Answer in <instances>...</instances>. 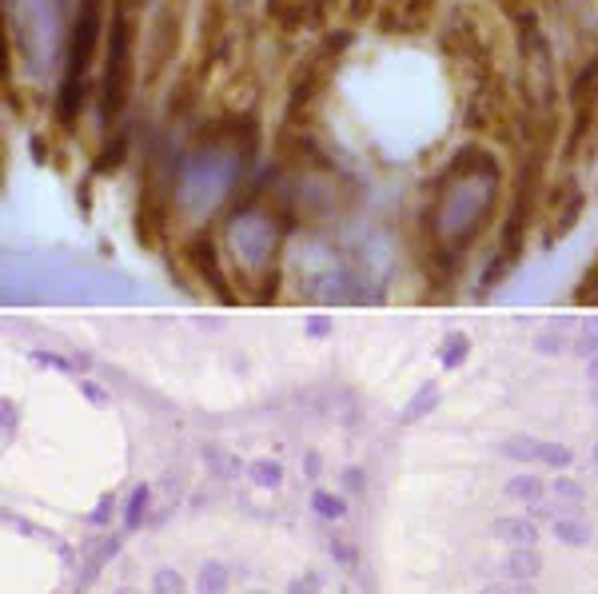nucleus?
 I'll return each mask as SVG.
<instances>
[{
  "label": "nucleus",
  "instance_id": "18",
  "mask_svg": "<svg viewBox=\"0 0 598 594\" xmlns=\"http://www.w3.org/2000/svg\"><path fill=\"white\" fill-rule=\"evenodd\" d=\"M152 594H188V583L176 567H156L152 571Z\"/></svg>",
  "mask_w": 598,
  "mask_h": 594
},
{
  "label": "nucleus",
  "instance_id": "25",
  "mask_svg": "<svg viewBox=\"0 0 598 594\" xmlns=\"http://www.w3.org/2000/svg\"><path fill=\"white\" fill-rule=\"evenodd\" d=\"M379 12V0H347V16L359 24V20H367V16H375Z\"/></svg>",
  "mask_w": 598,
  "mask_h": 594
},
{
  "label": "nucleus",
  "instance_id": "32",
  "mask_svg": "<svg viewBox=\"0 0 598 594\" xmlns=\"http://www.w3.org/2000/svg\"><path fill=\"white\" fill-rule=\"evenodd\" d=\"M116 594H140L136 587H124V591H116Z\"/></svg>",
  "mask_w": 598,
  "mask_h": 594
},
{
  "label": "nucleus",
  "instance_id": "26",
  "mask_svg": "<svg viewBox=\"0 0 598 594\" xmlns=\"http://www.w3.org/2000/svg\"><path fill=\"white\" fill-rule=\"evenodd\" d=\"M327 551H331V559H335L339 567H347V571L355 567V551H351L343 539H331V547H327Z\"/></svg>",
  "mask_w": 598,
  "mask_h": 594
},
{
  "label": "nucleus",
  "instance_id": "31",
  "mask_svg": "<svg viewBox=\"0 0 598 594\" xmlns=\"http://www.w3.org/2000/svg\"><path fill=\"white\" fill-rule=\"evenodd\" d=\"M511 594H535V587H531V583H515V587H511Z\"/></svg>",
  "mask_w": 598,
  "mask_h": 594
},
{
  "label": "nucleus",
  "instance_id": "11",
  "mask_svg": "<svg viewBox=\"0 0 598 594\" xmlns=\"http://www.w3.org/2000/svg\"><path fill=\"white\" fill-rule=\"evenodd\" d=\"M491 535L499 543H511V547H535L539 543V523L531 515H507V519L491 523Z\"/></svg>",
  "mask_w": 598,
  "mask_h": 594
},
{
  "label": "nucleus",
  "instance_id": "33",
  "mask_svg": "<svg viewBox=\"0 0 598 594\" xmlns=\"http://www.w3.org/2000/svg\"><path fill=\"white\" fill-rule=\"evenodd\" d=\"M248 594H268V591H248Z\"/></svg>",
  "mask_w": 598,
  "mask_h": 594
},
{
  "label": "nucleus",
  "instance_id": "15",
  "mask_svg": "<svg viewBox=\"0 0 598 594\" xmlns=\"http://www.w3.org/2000/svg\"><path fill=\"white\" fill-rule=\"evenodd\" d=\"M148 503H152V491L140 483V487H132V495H128V503H124V531H140L144 527V519H148Z\"/></svg>",
  "mask_w": 598,
  "mask_h": 594
},
{
  "label": "nucleus",
  "instance_id": "4",
  "mask_svg": "<svg viewBox=\"0 0 598 594\" xmlns=\"http://www.w3.org/2000/svg\"><path fill=\"white\" fill-rule=\"evenodd\" d=\"M347 48V32L343 36H327L311 56L307 64L296 72L292 80V92H288V108H284V120H280V132H276V152L284 164H292L296 156H303V144H307V128H311V116L335 76V64Z\"/></svg>",
  "mask_w": 598,
  "mask_h": 594
},
{
  "label": "nucleus",
  "instance_id": "34",
  "mask_svg": "<svg viewBox=\"0 0 598 594\" xmlns=\"http://www.w3.org/2000/svg\"><path fill=\"white\" fill-rule=\"evenodd\" d=\"M595 459H598V451H595Z\"/></svg>",
  "mask_w": 598,
  "mask_h": 594
},
{
  "label": "nucleus",
  "instance_id": "17",
  "mask_svg": "<svg viewBox=\"0 0 598 594\" xmlns=\"http://www.w3.org/2000/svg\"><path fill=\"white\" fill-rule=\"evenodd\" d=\"M539 495H543V479H535V475H515V479L507 483V499L539 503Z\"/></svg>",
  "mask_w": 598,
  "mask_h": 594
},
{
  "label": "nucleus",
  "instance_id": "35",
  "mask_svg": "<svg viewBox=\"0 0 598 594\" xmlns=\"http://www.w3.org/2000/svg\"><path fill=\"white\" fill-rule=\"evenodd\" d=\"M76 594H80V591H76Z\"/></svg>",
  "mask_w": 598,
  "mask_h": 594
},
{
  "label": "nucleus",
  "instance_id": "8",
  "mask_svg": "<svg viewBox=\"0 0 598 594\" xmlns=\"http://www.w3.org/2000/svg\"><path fill=\"white\" fill-rule=\"evenodd\" d=\"M339 4L343 0H268V24L280 36H303V32L327 28Z\"/></svg>",
  "mask_w": 598,
  "mask_h": 594
},
{
  "label": "nucleus",
  "instance_id": "3",
  "mask_svg": "<svg viewBox=\"0 0 598 594\" xmlns=\"http://www.w3.org/2000/svg\"><path fill=\"white\" fill-rule=\"evenodd\" d=\"M136 44H140V12L136 0H112L108 8V32L100 52V124L104 132H116L136 88Z\"/></svg>",
  "mask_w": 598,
  "mask_h": 594
},
{
  "label": "nucleus",
  "instance_id": "28",
  "mask_svg": "<svg viewBox=\"0 0 598 594\" xmlns=\"http://www.w3.org/2000/svg\"><path fill=\"white\" fill-rule=\"evenodd\" d=\"M343 487H347V491H363V471H359V467H347V471H343Z\"/></svg>",
  "mask_w": 598,
  "mask_h": 594
},
{
  "label": "nucleus",
  "instance_id": "13",
  "mask_svg": "<svg viewBox=\"0 0 598 594\" xmlns=\"http://www.w3.org/2000/svg\"><path fill=\"white\" fill-rule=\"evenodd\" d=\"M551 531H555V539L559 543H567V547H591V523H583L579 515H559L555 523H551Z\"/></svg>",
  "mask_w": 598,
  "mask_h": 594
},
{
  "label": "nucleus",
  "instance_id": "10",
  "mask_svg": "<svg viewBox=\"0 0 598 594\" xmlns=\"http://www.w3.org/2000/svg\"><path fill=\"white\" fill-rule=\"evenodd\" d=\"M180 256H184L188 268H196V276H200L216 296L232 299V292H228V276H224V268H220V252H216L212 232H192V236L184 240Z\"/></svg>",
  "mask_w": 598,
  "mask_h": 594
},
{
  "label": "nucleus",
  "instance_id": "16",
  "mask_svg": "<svg viewBox=\"0 0 598 594\" xmlns=\"http://www.w3.org/2000/svg\"><path fill=\"white\" fill-rule=\"evenodd\" d=\"M311 511H315L323 523H339V519L347 515V503H343L339 495H331V491H315V495H311Z\"/></svg>",
  "mask_w": 598,
  "mask_h": 594
},
{
  "label": "nucleus",
  "instance_id": "23",
  "mask_svg": "<svg viewBox=\"0 0 598 594\" xmlns=\"http://www.w3.org/2000/svg\"><path fill=\"white\" fill-rule=\"evenodd\" d=\"M112 515H116V503H112V495H104V499L96 503V511H92L84 523H88V527H108V523H112Z\"/></svg>",
  "mask_w": 598,
  "mask_h": 594
},
{
  "label": "nucleus",
  "instance_id": "21",
  "mask_svg": "<svg viewBox=\"0 0 598 594\" xmlns=\"http://www.w3.org/2000/svg\"><path fill=\"white\" fill-rule=\"evenodd\" d=\"M539 463H547V467H567V463H571V451H567V447H555V443H539Z\"/></svg>",
  "mask_w": 598,
  "mask_h": 594
},
{
  "label": "nucleus",
  "instance_id": "27",
  "mask_svg": "<svg viewBox=\"0 0 598 594\" xmlns=\"http://www.w3.org/2000/svg\"><path fill=\"white\" fill-rule=\"evenodd\" d=\"M579 299H583V303H598V264H595V272L583 280V292H579Z\"/></svg>",
  "mask_w": 598,
  "mask_h": 594
},
{
  "label": "nucleus",
  "instance_id": "29",
  "mask_svg": "<svg viewBox=\"0 0 598 594\" xmlns=\"http://www.w3.org/2000/svg\"><path fill=\"white\" fill-rule=\"evenodd\" d=\"M511 587H515V583H491V587H483L479 594H511Z\"/></svg>",
  "mask_w": 598,
  "mask_h": 594
},
{
  "label": "nucleus",
  "instance_id": "9",
  "mask_svg": "<svg viewBox=\"0 0 598 594\" xmlns=\"http://www.w3.org/2000/svg\"><path fill=\"white\" fill-rule=\"evenodd\" d=\"M439 0H383L375 12V28L383 36H423L431 32Z\"/></svg>",
  "mask_w": 598,
  "mask_h": 594
},
{
  "label": "nucleus",
  "instance_id": "7",
  "mask_svg": "<svg viewBox=\"0 0 598 594\" xmlns=\"http://www.w3.org/2000/svg\"><path fill=\"white\" fill-rule=\"evenodd\" d=\"M583 208H587V196H583V184L563 172L547 184L543 192V204H539V224H543V244H555L563 240L579 220H583Z\"/></svg>",
  "mask_w": 598,
  "mask_h": 594
},
{
  "label": "nucleus",
  "instance_id": "20",
  "mask_svg": "<svg viewBox=\"0 0 598 594\" xmlns=\"http://www.w3.org/2000/svg\"><path fill=\"white\" fill-rule=\"evenodd\" d=\"M551 491H555V499H563V503H575V507H579V503H583V495H587V491H583L575 479H555V483H551Z\"/></svg>",
  "mask_w": 598,
  "mask_h": 594
},
{
  "label": "nucleus",
  "instance_id": "6",
  "mask_svg": "<svg viewBox=\"0 0 598 594\" xmlns=\"http://www.w3.org/2000/svg\"><path fill=\"white\" fill-rule=\"evenodd\" d=\"M168 228H172V180L164 172V164L152 156L140 172V196H136V236L144 248L160 252L168 244Z\"/></svg>",
  "mask_w": 598,
  "mask_h": 594
},
{
  "label": "nucleus",
  "instance_id": "5",
  "mask_svg": "<svg viewBox=\"0 0 598 594\" xmlns=\"http://www.w3.org/2000/svg\"><path fill=\"white\" fill-rule=\"evenodd\" d=\"M598 144V56H591L571 88H567V128H563V160L579 164Z\"/></svg>",
  "mask_w": 598,
  "mask_h": 594
},
{
  "label": "nucleus",
  "instance_id": "1",
  "mask_svg": "<svg viewBox=\"0 0 598 594\" xmlns=\"http://www.w3.org/2000/svg\"><path fill=\"white\" fill-rule=\"evenodd\" d=\"M499 208H503V168L495 152H487L483 144H463L435 176L423 208L431 264L455 268V260L491 232Z\"/></svg>",
  "mask_w": 598,
  "mask_h": 594
},
{
  "label": "nucleus",
  "instance_id": "12",
  "mask_svg": "<svg viewBox=\"0 0 598 594\" xmlns=\"http://www.w3.org/2000/svg\"><path fill=\"white\" fill-rule=\"evenodd\" d=\"M503 575L511 583H535L543 575V555L539 547H511V555L503 559Z\"/></svg>",
  "mask_w": 598,
  "mask_h": 594
},
{
  "label": "nucleus",
  "instance_id": "22",
  "mask_svg": "<svg viewBox=\"0 0 598 594\" xmlns=\"http://www.w3.org/2000/svg\"><path fill=\"white\" fill-rule=\"evenodd\" d=\"M319 591H323V579L315 571H303V575H296L288 583V594H319Z\"/></svg>",
  "mask_w": 598,
  "mask_h": 594
},
{
  "label": "nucleus",
  "instance_id": "2",
  "mask_svg": "<svg viewBox=\"0 0 598 594\" xmlns=\"http://www.w3.org/2000/svg\"><path fill=\"white\" fill-rule=\"evenodd\" d=\"M108 8H112V0H76V16L68 28V44H64V72H60V88L52 100V116L64 132H72L84 112L88 72L96 64V52L104 48V32H108Z\"/></svg>",
  "mask_w": 598,
  "mask_h": 594
},
{
  "label": "nucleus",
  "instance_id": "24",
  "mask_svg": "<svg viewBox=\"0 0 598 594\" xmlns=\"http://www.w3.org/2000/svg\"><path fill=\"white\" fill-rule=\"evenodd\" d=\"M503 451H507L511 459H539V443H531V439H511Z\"/></svg>",
  "mask_w": 598,
  "mask_h": 594
},
{
  "label": "nucleus",
  "instance_id": "30",
  "mask_svg": "<svg viewBox=\"0 0 598 594\" xmlns=\"http://www.w3.org/2000/svg\"><path fill=\"white\" fill-rule=\"evenodd\" d=\"M307 475H311V479L319 475V455H307Z\"/></svg>",
  "mask_w": 598,
  "mask_h": 594
},
{
  "label": "nucleus",
  "instance_id": "14",
  "mask_svg": "<svg viewBox=\"0 0 598 594\" xmlns=\"http://www.w3.org/2000/svg\"><path fill=\"white\" fill-rule=\"evenodd\" d=\"M228 587H232V571L220 559H208L196 575V594H228Z\"/></svg>",
  "mask_w": 598,
  "mask_h": 594
},
{
  "label": "nucleus",
  "instance_id": "19",
  "mask_svg": "<svg viewBox=\"0 0 598 594\" xmlns=\"http://www.w3.org/2000/svg\"><path fill=\"white\" fill-rule=\"evenodd\" d=\"M252 483H256V487H280V483H284V471H280V463H272V459H260V463H252Z\"/></svg>",
  "mask_w": 598,
  "mask_h": 594
}]
</instances>
